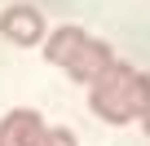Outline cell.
I'll return each instance as SVG.
<instances>
[{
    "label": "cell",
    "mask_w": 150,
    "mask_h": 146,
    "mask_svg": "<svg viewBox=\"0 0 150 146\" xmlns=\"http://www.w3.org/2000/svg\"><path fill=\"white\" fill-rule=\"evenodd\" d=\"M0 146H5V142H0Z\"/></svg>",
    "instance_id": "cell-7"
},
{
    "label": "cell",
    "mask_w": 150,
    "mask_h": 146,
    "mask_svg": "<svg viewBox=\"0 0 150 146\" xmlns=\"http://www.w3.org/2000/svg\"><path fill=\"white\" fill-rule=\"evenodd\" d=\"M150 98V75L115 62L106 75L88 89V106L93 115H102L106 124H128V120H141V106Z\"/></svg>",
    "instance_id": "cell-2"
},
{
    "label": "cell",
    "mask_w": 150,
    "mask_h": 146,
    "mask_svg": "<svg viewBox=\"0 0 150 146\" xmlns=\"http://www.w3.org/2000/svg\"><path fill=\"white\" fill-rule=\"evenodd\" d=\"M44 137H49V124L31 106H18L0 120V142L5 146H44Z\"/></svg>",
    "instance_id": "cell-3"
},
{
    "label": "cell",
    "mask_w": 150,
    "mask_h": 146,
    "mask_svg": "<svg viewBox=\"0 0 150 146\" xmlns=\"http://www.w3.org/2000/svg\"><path fill=\"white\" fill-rule=\"evenodd\" d=\"M44 146H75V133H71V128H49Z\"/></svg>",
    "instance_id": "cell-5"
},
{
    "label": "cell",
    "mask_w": 150,
    "mask_h": 146,
    "mask_svg": "<svg viewBox=\"0 0 150 146\" xmlns=\"http://www.w3.org/2000/svg\"><path fill=\"white\" fill-rule=\"evenodd\" d=\"M44 58L53 62V66H62L71 80H80V84H97L106 71L119 62L115 53H110V44L106 40H97V36H88L84 27H57V31H49V44H44Z\"/></svg>",
    "instance_id": "cell-1"
},
{
    "label": "cell",
    "mask_w": 150,
    "mask_h": 146,
    "mask_svg": "<svg viewBox=\"0 0 150 146\" xmlns=\"http://www.w3.org/2000/svg\"><path fill=\"white\" fill-rule=\"evenodd\" d=\"M141 128L150 133V98H146V106H141Z\"/></svg>",
    "instance_id": "cell-6"
},
{
    "label": "cell",
    "mask_w": 150,
    "mask_h": 146,
    "mask_svg": "<svg viewBox=\"0 0 150 146\" xmlns=\"http://www.w3.org/2000/svg\"><path fill=\"white\" fill-rule=\"evenodd\" d=\"M0 36H5L9 44H40L44 40V18H40V9H31V5H13V9H5L0 14Z\"/></svg>",
    "instance_id": "cell-4"
}]
</instances>
